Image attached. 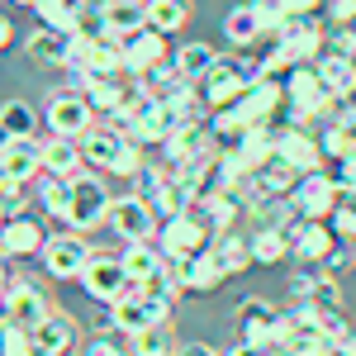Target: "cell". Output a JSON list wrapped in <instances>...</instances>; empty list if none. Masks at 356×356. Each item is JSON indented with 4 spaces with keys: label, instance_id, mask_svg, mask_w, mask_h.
I'll return each mask as SVG.
<instances>
[{
    "label": "cell",
    "instance_id": "obj_1",
    "mask_svg": "<svg viewBox=\"0 0 356 356\" xmlns=\"http://www.w3.org/2000/svg\"><path fill=\"white\" fill-rule=\"evenodd\" d=\"M152 243L166 252V261H186V257H195V252H204V247L214 243V233H209L204 214L191 204V209H181V214L157 223V238Z\"/></svg>",
    "mask_w": 356,
    "mask_h": 356
},
{
    "label": "cell",
    "instance_id": "obj_2",
    "mask_svg": "<svg viewBox=\"0 0 356 356\" xmlns=\"http://www.w3.org/2000/svg\"><path fill=\"white\" fill-rule=\"evenodd\" d=\"M110 204L114 195L105 191V181L95 176V171H81L76 181H72V200H67V228L72 233H95L100 223L110 219Z\"/></svg>",
    "mask_w": 356,
    "mask_h": 356
},
{
    "label": "cell",
    "instance_id": "obj_3",
    "mask_svg": "<svg viewBox=\"0 0 356 356\" xmlns=\"http://www.w3.org/2000/svg\"><path fill=\"white\" fill-rule=\"evenodd\" d=\"M76 285L86 290V300L105 304V309H114L124 295H134V290H138L134 280H129V271H124V261L110 257V252H90V261H86V271H81Z\"/></svg>",
    "mask_w": 356,
    "mask_h": 356
},
{
    "label": "cell",
    "instance_id": "obj_4",
    "mask_svg": "<svg viewBox=\"0 0 356 356\" xmlns=\"http://www.w3.org/2000/svg\"><path fill=\"white\" fill-rule=\"evenodd\" d=\"M233 323H238V342H252V347H266L275 352L280 347V323H285V314L275 309L271 300H238L233 304Z\"/></svg>",
    "mask_w": 356,
    "mask_h": 356
},
{
    "label": "cell",
    "instance_id": "obj_5",
    "mask_svg": "<svg viewBox=\"0 0 356 356\" xmlns=\"http://www.w3.org/2000/svg\"><path fill=\"white\" fill-rule=\"evenodd\" d=\"M323 38H328V19H318V15H290L280 24V33H275V48L290 57L295 67H309L323 53Z\"/></svg>",
    "mask_w": 356,
    "mask_h": 356
},
{
    "label": "cell",
    "instance_id": "obj_6",
    "mask_svg": "<svg viewBox=\"0 0 356 356\" xmlns=\"http://www.w3.org/2000/svg\"><path fill=\"white\" fill-rule=\"evenodd\" d=\"M171 318V300L162 295H152V290H134V295H124V300L110 309V323L114 332H124V337H138L143 328H152V323H166Z\"/></svg>",
    "mask_w": 356,
    "mask_h": 356
},
{
    "label": "cell",
    "instance_id": "obj_7",
    "mask_svg": "<svg viewBox=\"0 0 356 356\" xmlns=\"http://www.w3.org/2000/svg\"><path fill=\"white\" fill-rule=\"evenodd\" d=\"M43 129H48V138H72V143H81V138L95 129V110L86 105V95H76V90L48 95V105H43Z\"/></svg>",
    "mask_w": 356,
    "mask_h": 356
},
{
    "label": "cell",
    "instance_id": "obj_8",
    "mask_svg": "<svg viewBox=\"0 0 356 356\" xmlns=\"http://www.w3.org/2000/svg\"><path fill=\"white\" fill-rule=\"evenodd\" d=\"M110 233L119 238V243H152L157 238V209L147 204V200H138V195H114V204H110Z\"/></svg>",
    "mask_w": 356,
    "mask_h": 356
},
{
    "label": "cell",
    "instance_id": "obj_9",
    "mask_svg": "<svg viewBox=\"0 0 356 356\" xmlns=\"http://www.w3.org/2000/svg\"><path fill=\"white\" fill-rule=\"evenodd\" d=\"M337 200H342V191H337V181L328 176V166L300 176L295 191H290V204H295V214H300L304 223H328V214L337 209Z\"/></svg>",
    "mask_w": 356,
    "mask_h": 356
},
{
    "label": "cell",
    "instance_id": "obj_10",
    "mask_svg": "<svg viewBox=\"0 0 356 356\" xmlns=\"http://www.w3.org/2000/svg\"><path fill=\"white\" fill-rule=\"evenodd\" d=\"M0 314H5L10 323H19V328H38V323L53 314V300H48V290H43L38 280L10 275V290H5V300H0Z\"/></svg>",
    "mask_w": 356,
    "mask_h": 356
},
{
    "label": "cell",
    "instance_id": "obj_11",
    "mask_svg": "<svg viewBox=\"0 0 356 356\" xmlns=\"http://www.w3.org/2000/svg\"><path fill=\"white\" fill-rule=\"evenodd\" d=\"M38 261H43V271L53 275V280H81L86 261H90V247H86L81 233H48V243L38 252Z\"/></svg>",
    "mask_w": 356,
    "mask_h": 356
},
{
    "label": "cell",
    "instance_id": "obj_12",
    "mask_svg": "<svg viewBox=\"0 0 356 356\" xmlns=\"http://www.w3.org/2000/svg\"><path fill=\"white\" fill-rule=\"evenodd\" d=\"M290 304H300V309H342V280H332L328 271H318V266H304L295 280H290Z\"/></svg>",
    "mask_w": 356,
    "mask_h": 356
},
{
    "label": "cell",
    "instance_id": "obj_13",
    "mask_svg": "<svg viewBox=\"0 0 356 356\" xmlns=\"http://www.w3.org/2000/svg\"><path fill=\"white\" fill-rule=\"evenodd\" d=\"M228 110L243 119V129H257V124H275L280 110H285V86H266V81H252L238 95V105H228Z\"/></svg>",
    "mask_w": 356,
    "mask_h": 356
},
{
    "label": "cell",
    "instance_id": "obj_14",
    "mask_svg": "<svg viewBox=\"0 0 356 356\" xmlns=\"http://www.w3.org/2000/svg\"><path fill=\"white\" fill-rule=\"evenodd\" d=\"M29 337H33V356H72L76 347H81V328H76V318L62 314V309H53L38 328H29Z\"/></svg>",
    "mask_w": 356,
    "mask_h": 356
},
{
    "label": "cell",
    "instance_id": "obj_15",
    "mask_svg": "<svg viewBox=\"0 0 356 356\" xmlns=\"http://www.w3.org/2000/svg\"><path fill=\"white\" fill-rule=\"evenodd\" d=\"M43 243H48V228H43V219H33V214H15V219H5V228H0V257L5 261L38 257Z\"/></svg>",
    "mask_w": 356,
    "mask_h": 356
},
{
    "label": "cell",
    "instance_id": "obj_16",
    "mask_svg": "<svg viewBox=\"0 0 356 356\" xmlns=\"http://www.w3.org/2000/svg\"><path fill=\"white\" fill-rule=\"evenodd\" d=\"M119 48H124V72H129L134 81L143 76V72H152L157 62H166V57H171V48H166V33H157V29H147V24L138 29V33H129Z\"/></svg>",
    "mask_w": 356,
    "mask_h": 356
},
{
    "label": "cell",
    "instance_id": "obj_17",
    "mask_svg": "<svg viewBox=\"0 0 356 356\" xmlns=\"http://www.w3.org/2000/svg\"><path fill=\"white\" fill-rule=\"evenodd\" d=\"M209 147H219L214 134H209V119H204V124H181V129L162 143V166H166V171H176V166L204 157Z\"/></svg>",
    "mask_w": 356,
    "mask_h": 356
},
{
    "label": "cell",
    "instance_id": "obj_18",
    "mask_svg": "<svg viewBox=\"0 0 356 356\" xmlns=\"http://www.w3.org/2000/svg\"><path fill=\"white\" fill-rule=\"evenodd\" d=\"M275 157H280V162H290L300 176L328 166V162H323V152H318L314 129H280V138H275Z\"/></svg>",
    "mask_w": 356,
    "mask_h": 356
},
{
    "label": "cell",
    "instance_id": "obj_19",
    "mask_svg": "<svg viewBox=\"0 0 356 356\" xmlns=\"http://www.w3.org/2000/svg\"><path fill=\"white\" fill-rule=\"evenodd\" d=\"M0 171L19 186H33L43 176V138H10V147L0 152Z\"/></svg>",
    "mask_w": 356,
    "mask_h": 356
},
{
    "label": "cell",
    "instance_id": "obj_20",
    "mask_svg": "<svg viewBox=\"0 0 356 356\" xmlns=\"http://www.w3.org/2000/svg\"><path fill=\"white\" fill-rule=\"evenodd\" d=\"M195 209L204 214V223H209V233H214V238H219V233H233V228L247 219L243 191H219V195H209V200H200Z\"/></svg>",
    "mask_w": 356,
    "mask_h": 356
},
{
    "label": "cell",
    "instance_id": "obj_21",
    "mask_svg": "<svg viewBox=\"0 0 356 356\" xmlns=\"http://www.w3.org/2000/svg\"><path fill=\"white\" fill-rule=\"evenodd\" d=\"M119 261H124V271H129V280H134L138 290H143V285H152V280L166 271V252L157 243H124Z\"/></svg>",
    "mask_w": 356,
    "mask_h": 356
},
{
    "label": "cell",
    "instance_id": "obj_22",
    "mask_svg": "<svg viewBox=\"0 0 356 356\" xmlns=\"http://www.w3.org/2000/svg\"><path fill=\"white\" fill-rule=\"evenodd\" d=\"M223 280V266L219 257H214V247H204V252H195L181 261V285H186V295H209V290H219Z\"/></svg>",
    "mask_w": 356,
    "mask_h": 356
},
{
    "label": "cell",
    "instance_id": "obj_23",
    "mask_svg": "<svg viewBox=\"0 0 356 356\" xmlns=\"http://www.w3.org/2000/svg\"><path fill=\"white\" fill-rule=\"evenodd\" d=\"M332 247H337V238H332L328 223H300L295 238H290V257L300 266H323V257H328Z\"/></svg>",
    "mask_w": 356,
    "mask_h": 356
},
{
    "label": "cell",
    "instance_id": "obj_24",
    "mask_svg": "<svg viewBox=\"0 0 356 356\" xmlns=\"http://www.w3.org/2000/svg\"><path fill=\"white\" fill-rule=\"evenodd\" d=\"M275 138H280V124H257V129H243L238 134L233 152H238V162L247 171H257V166H266L275 157Z\"/></svg>",
    "mask_w": 356,
    "mask_h": 356
},
{
    "label": "cell",
    "instance_id": "obj_25",
    "mask_svg": "<svg viewBox=\"0 0 356 356\" xmlns=\"http://www.w3.org/2000/svg\"><path fill=\"white\" fill-rule=\"evenodd\" d=\"M43 171L48 176H62V181H76L86 171L81 143H72V138H43Z\"/></svg>",
    "mask_w": 356,
    "mask_h": 356
},
{
    "label": "cell",
    "instance_id": "obj_26",
    "mask_svg": "<svg viewBox=\"0 0 356 356\" xmlns=\"http://www.w3.org/2000/svg\"><path fill=\"white\" fill-rule=\"evenodd\" d=\"M124 143H129V138L114 134L110 124H95V129L81 138V157H86V166H100V171H110V166L119 162V152H124Z\"/></svg>",
    "mask_w": 356,
    "mask_h": 356
},
{
    "label": "cell",
    "instance_id": "obj_27",
    "mask_svg": "<svg viewBox=\"0 0 356 356\" xmlns=\"http://www.w3.org/2000/svg\"><path fill=\"white\" fill-rule=\"evenodd\" d=\"M43 29H53L62 38H72V33H81L86 29V0H43L38 10H33Z\"/></svg>",
    "mask_w": 356,
    "mask_h": 356
},
{
    "label": "cell",
    "instance_id": "obj_28",
    "mask_svg": "<svg viewBox=\"0 0 356 356\" xmlns=\"http://www.w3.org/2000/svg\"><path fill=\"white\" fill-rule=\"evenodd\" d=\"M314 72H318V81L328 86L337 100H342V95H356V57H342V53H318Z\"/></svg>",
    "mask_w": 356,
    "mask_h": 356
},
{
    "label": "cell",
    "instance_id": "obj_29",
    "mask_svg": "<svg viewBox=\"0 0 356 356\" xmlns=\"http://www.w3.org/2000/svg\"><path fill=\"white\" fill-rule=\"evenodd\" d=\"M81 95H86V105H90L95 114H105V119H110L114 110H124V105H129L134 86H124L119 76H90Z\"/></svg>",
    "mask_w": 356,
    "mask_h": 356
},
{
    "label": "cell",
    "instance_id": "obj_30",
    "mask_svg": "<svg viewBox=\"0 0 356 356\" xmlns=\"http://www.w3.org/2000/svg\"><path fill=\"white\" fill-rule=\"evenodd\" d=\"M81 67L90 72V76H124V48H119V38L90 33V48H86Z\"/></svg>",
    "mask_w": 356,
    "mask_h": 356
},
{
    "label": "cell",
    "instance_id": "obj_31",
    "mask_svg": "<svg viewBox=\"0 0 356 356\" xmlns=\"http://www.w3.org/2000/svg\"><path fill=\"white\" fill-rule=\"evenodd\" d=\"M24 53L33 67H43V72H67V38L53 33V29H38V33H29Z\"/></svg>",
    "mask_w": 356,
    "mask_h": 356
},
{
    "label": "cell",
    "instance_id": "obj_32",
    "mask_svg": "<svg viewBox=\"0 0 356 356\" xmlns=\"http://www.w3.org/2000/svg\"><path fill=\"white\" fill-rule=\"evenodd\" d=\"M143 19H147V29L171 38L191 24V0H143Z\"/></svg>",
    "mask_w": 356,
    "mask_h": 356
},
{
    "label": "cell",
    "instance_id": "obj_33",
    "mask_svg": "<svg viewBox=\"0 0 356 356\" xmlns=\"http://www.w3.org/2000/svg\"><path fill=\"white\" fill-rule=\"evenodd\" d=\"M171 62H176V72H181L186 81H200V76L219 62V48H214V43H204V38H186V43L171 53Z\"/></svg>",
    "mask_w": 356,
    "mask_h": 356
},
{
    "label": "cell",
    "instance_id": "obj_34",
    "mask_svg": "<svg viewBox=\"0 0 356 356\" xmlns=\"http://www.w3.org/2000/svg\"><path fill=\"white\" fill-rule=\"evenodd\" d=\"M214 257H219V266H223V275L233 280V275H243L247 266H252V243H247V233L243 228H233V233H219L214 238Z\"/></svg>",
    "mask_w": 356,
    "mask_h": 356
},
{
    "label": "cell",
    "instance_id": "obj_35",
    "mask_svg": "<svg viewBox=\"0 0 356 356\" xmlns=\"http://www.w3.org/2000/svg\"><path fill=\"white\" fill-rule=\"evenodd\" d=\"M134 86L147 95V100H171V95L186 86V76H181V72H176V62L166 57V62H157V67H152V72H143Z\"/></svg>",
    "mask_w": 356,
    "mask_h": 356
},
{
    "label": "cell",
    "instance_id": "obj_36",
    "mask_svg": "<svg viewBox=\"0 0 356 356\" xmlns=\"http://www.w3.org/2000/svg\"><path fill=\"white\" fill-rule=\"evenodd\" d=\"M314 138H318V152H323V162H328V166L347 162V157L356 152V147H352V134H347L342 124H332L328 114H323V119L314 124Z\"/></svg>",
    "mask_w": 356,
    "mask_h": 356
},
{
    "label": "cell",
    "instance_id": "obj_37",
    "mask_svg": "<svg viewBox=\"0 0 356 356\" xmlns=\"http://www.w3.org/2000/svg\"><path fill=\"white\" fill-rule=\"evenodd\" d=\"M247 243H252V266H280L290 257V238L275 228H252Z\"/></svg>",
    "mask_w": 356,
    "mask_h": 356
},
{
    "label": "cell",
    "instance_id": "obj_38",
    "mask_svg": "<svg viewBox=\"0 0 356 356\" xmlns=\"http://www.w3.org/2000/svg\"><path fill=\"white\" fill-rule=\"evenodd\" d=\"M67 200H72V181H62V176H38L33 181V204L43 209V214H53V219H67Z\"/></svg>",
    "mask_w": 356,
    "mask_h": 356
},
{
    "label": "cell",
    "instance_id": "obj_39",
    "mask_svg": "<svg viewBox=\"0 0 356 356\" xmlns=\"http://www.w3.org/2000/svg\"><path fill=\"white\" fill-rule=\"evenodd\" d=\"M0 124H5V134H10V138H38L43 114L33 110L29 100H5V105H0Z\"/></svg>",
    "mask_w": 356,
    "mask_h": 356
},
{
    "label": "cell",
    "instance_id": "obj_40",
    "mask_svg": "<svg viewBox=\"0 0 356 356\" xmlns=\"http://www.w3.org/2000/svg\"><path fill=\"white\" fill-rule=\"evenodd\" d=\"M129 347L134 356H171L181 342H176V332H171V318L166 323H152V328H143L138 337H129Z\"/></svg>",
    "mask_w": 356,
    "mask_h": 356
},
{
    "label": "cell",
    "instance_id": "obj_41",
    "mask_svg": "<svg viewBox=\"0 0 356 356\" xmlns=\"http://www.w3.org/2000/svg\"><path fill=\"white\" fill-rule=\"evenodd\" d=\"M152 209H157V219H171V214H181V209H191V191L166 171V181H162V191L152 195Z\"/></svg>",
    "mask_w": 356,
    "mask_h": 356
},
{
    "label": "cell",
    "instance_id": "obj_42",
    "mask_svg": "<svg viewBox=\"0 0 356 356\" xmlns=\"http://www.w3.org/2000/svg\"><path fill=\"white\" fill-rule=\"evenodd\" d=\"M328 228L337 243H356V195H342L337 209L328 214Z\"/></svg>",
    "mask_w": 356,
    "mask_h": 356
},
{
    "label": "cell",
    "instance_id": "obj_43",
    "mask_svg": "<svg viewBox=\"0 0 356 356\" xmlns=\"http://www.w3.org/2000/svg\"><path fill=\"white\" fill-rule=\"evenodd\" d=\"M0 356H33V337H29V328H19V323L5 318V328H0Z\"/></svg>",
    "mask_w": 356,
    "mask_h": 356
},
{
    "label": "cell",
    "instance_id": "obj_44",
    "mask_svg": "<svg viewBox=\"0 0 356 356\" xmlns=\"http://www.w3.org/2000/svg\"><path fill=\"white\" fill-rule=\"evenodd\" d=\"M162 181H166V166H152V162H147L134 181H129V195H138V200H147V204H152V195L162 191Z\"/></svg>",
    "mask_w": 356,
    "mask_h": 356
},
{
    "label": "cell",
    "instance_id": "obj_45",
    "mask_svg": "<svg viewBox=\"0 0 356 356\" xmlns=\"http://www.w3.org/2000/svg\"><path fill=\"white\" fill-rule=\"evenodd\" d=\"M24 191L19 181H10L5 171H0V204H5V219H15V214H24Z\"/></svg>",
    "mask_w": 356,
    "mask_h": 356
},
{
    "label": "cell",
    "instance_id": "obj_46",
    "mask_svg": "<svg viewBox=\"0 0 356 356\" xmlns=\"http://www.w3.org/2000/svg\"><path fill=\"white\" fill-rule=\"evenodd\" d=\"M143 147H138V143H124V152H119V162L110 166V176H124V181H134L138 171H143Z\"/></svg>",
    "mask_w": 356,
    "mask_h": 356
},
{
    "label": "cell",
    "instance_id": "obj_47",
    "mask_svg": "<svg viewBox=\"0 0 356 356\" xmlns=\"http://www.w3.org/2000/svg\"><path fill=\"white\" fill-rule=\"evenodd\" d=\"M352 266H356V257H352V243H337V247L328 252V257H323V266H318V271H328L332 280H337V275H342V271H352Z\"/></svg>",
    "mask_w": 356,
    "mask_h": 356
},
{
    "label": "cell",
    "instance_id": "obj_48",
    "mask_svg": "<svg viewBox=\"0 0 356 356\" xmlns=\"http://www.w3.org/2000/svg\"><path fill=\"white\" fill-rule=\"evenodd\" d=\"M318 5L323 0H266V10H275V15H318Z\"/></svg>",
    "mask_w": 356,
    "mask_h": 356
},
{
    "label": "cell",
    "instance_id": "obj_49",
    "mask_svg": "<svg viewBox=\"0 0 356 356\" xmlns=\"http://www.w3.org/2000/svg\"><path fill=\"white\" fill-rule=\"evenodd\" d=\"M176 356H223V352H219V347H209V342H181Z\"/></svg>",
    "mask_w": 356,
    "mask_h": 356
},
{
    "label": "cell",
    "instance_id": "obj_50",
    "mask_svg": "<svg viewBox=\"0 0 356 356\" xmlns=\"http://www.w3.org/2000/svg\"><path fill=\"white\" fill-rule=\"evenodd\" d=\"M347 15H356V0H328V24L347 19Z\"/></svg>",
    "mask_w": 356,
    "mask_h": 356
},
{
    "label": "cell",
    "instance_id": "obj_51",
    "mask_svg": "<svg viewBox=\"0 0 356 356\" xmlns=\"http://www.w3.org/2000/svg\"><path fill=\"white\" fill-rule=\"evenodd\" d=\"M10 48H15V19L0 15V53H10Z\"/></svg>",
    "mask_w": 356,
    "mask_h": 356
},
{
    "label": "cell",
    "instance_id": "obj_52",
    "mask_svg": "<svg viewBox=\"0 0 356 356\" xmlns=\"http://www.w3.org/2000/svg\"><path fill=\"white\" fill-rule=\"evenodd\" d=\"M223 356H271L266 347H252V342H238L233 352H223Z\"/></svg>",
    "mask_w": 356,
    "mask_h": 356
},
{
    "label": "cell",
    "instance_id": "obj_53",
    "mask_svg": "<svg viewBox=\"0 0 356 356\" xmlns=\"http://www.w3.org/2000/svg\"><path fill=\"white\" fill-rule=\"evenodd\" d=\"M5 290H10V261L0 257V300H5Z\"/></svg>",
    "mask_w": 356,
    "mask_h": 356
},
{
    "label": "cell",
    "instance_id": "obj_54",
    "mask_svg": "<svg viewBox=\"0 0 356 356\" xmlns=\"http://www.w3.org/2000/svg\"><path fill=\"white\" fill-rule=\"evenodd\" d=\"M5 147H10V134H5V124H0V152H5Z\"/></svg>",
    "mask_w": 356,
    "mask_h": 356
},
{
    "label": "cell",
    "instance_id": "obj_55",
    "mask_svg": "<svg viewBox=\"0 0 356 356\" xmlns=\"http://www.w3.org/2000/svg\"><path fill=\"white\" fill-rule=\"evenodd\" d=\"M15 5H24V10H38V5H43V0H15Z\"/></svg>",
    "mask_w": 356,
    "mask_h": 356
},
{
    "label": "cell",
    "instance_id": "obj_56",
    "mask_svg": "<svg viewBox=\"0 0 356 356\" xmlns=\"http://www.w3.org/2000/svg\"><path fill=\"white\" fill-rule=\"evenodd\" d=\"M110 5H143V0H110Z\"/></svg>",
    "mask_w": 356,
    "mask_h": 356
},
{
    "label": "cell",
    "instance_id": "obj_57",
    "mask_svg": "<svg viewBox=\"0 0 356 356\" xmlns=\"http://www.w3.org/2000/svg\"><path fill=\"white\" fill-rule=\"evenodd\" d=\"M347 134H352V147H356V124H352V129H347Z\"/></svg>",
    "mask_w": 356,
    "mask_h": 356
},
{
    "label": "cell",
    "instance_id": "obj_58",
    "mask_svg": "<svg viewBox=\"0 0 356 356\" xmlns=\"http://www.w3.org/2000/svg\"><path fill=\"white\" fill-rule=\"evenodd\" d=\"M243 5H266V0H243Z\"/></svg>",
    "mask_w": 356,
    "mask_h": 356
},
{
    "label": "cell",
    "instance_id": "obj_59",
    "mask_svg": "<svg viewBox=\"0 0 356 356\" xmlns=\"http://www.w3.org/2000/svg\"><path fill=\"white\" fill-rule=\"evenodd\" d=\"M0 228H5V204H0Z\"/></svg>",
    "mask_w": 356,
    "mask_h": 356
},
{
    "label": "cell",
    "instance_id": "obj_60",
    "mask_svg": "<svg viewBox=\"0 0 356 356\" xmlns=\"http://www.w3.org/2000/svg\"><path fill=\"white\" fill-rule=\"evenodd\" d=\"M352 257H356V243H352Z\"/></svg>",
    "mask_w": 356,
    "mask_h": 356
}]
</instances>
